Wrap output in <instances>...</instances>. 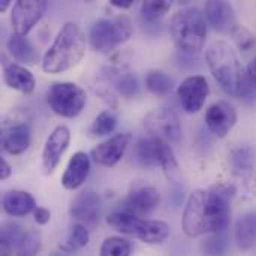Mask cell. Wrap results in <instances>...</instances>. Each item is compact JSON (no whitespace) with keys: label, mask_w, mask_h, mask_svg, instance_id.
<instances>
[{"label":"cell","mask_w":256,"mask_h":256,"mask_svg":"<svg viewBox=\"0 0 256 256\" xmlns=\"http://www.w3.org/2000/svg\"><path fill=\"white\" fill-rule=\"evenodd\" d=\"M206 62L220 88L228 96L238 98L243 68L232 46L222 40L213 42L207 48Z\"/></svg>","instance_id":"7a4b0ae2"},{"label":"cell","mask_w":256,"mask_h":256,"mask_svg":"<svg viewBox=\"0 0 256 256\" xmlns=\"http://www.w3.org/2000/svg\"><path fill=\"white\" fill-rule=\"evenodd\" d=\"M204 12L208 24L219 33L232 34V32L238 27L236 10L228 2H220V0L207 2Z\"/></svg>","instance_id":"2e32d148"},{"label":"cell","mask_w":256,"mask_h":256,"mask_svg":"<svg viewBox=\"0 0 256 256\" xmlns=\"http://www.w3.org/2000/svg\"><path fill=\"white\" fill-rule=\"evenodd\" d=\"M8 50L16 62L26 64H34L39 58V52L27 36L14 33L8 40Z\"/></svg>","instance_id":"cb8c5ba5"},{"label":"cell","mask_w":256,"mask_h":256,"mask_svg":"<svg viewBox=\"0 0 256 256\" xmlns=\"http://www.w3.org/2000/svg\"><path fill=\"white\" fill-rule=\"evenodd\" d=\"M32 142L30 128L24 123L14 124L3 130L2 134V146L3 150L12 156H18L24 153Z\"/></svg>","instance_id":"d6986e66"},{"label":"cell","mask_w":256,"mask_h":256,"mask_svg":"<svg viewBox=\"0 0 256 256\" xmlns=\"http://www.w3.org/2000/svg\"><path fill=\"white\" fill-rule=\"evenodd\" d=\"M237 123V110L226 100L213 104L206 112V124L218 138H225Z\"/></svg>","instance_id":"4fadbf2b"},{"label":"cell","mask_w":256,"mask_h":256,"mask_svg":"<svg viewBox=\"0 0 256 256\" xmlns=\"http://www.w3.org/2000/svg\"><path fill=\"white\" fill-rule=\"evenodd\" d=\"M117 117L111 111H102L92 124V134L94 136H105L116 130Z\"/></svg>","instance_id":"4dcf8cb0"},{"label":"cell","mask_w":256,"mask_h":256,"mask_svg":"<svg viewBox=\"0 0 256 256\" xmlns=\"http://www.w3.org/2000/svg\"><path fill=\"white\" fill-rule=\"evenodd\" d=\"M86 54V36L76 22H66L42 57L46 74H60L75 68Z\"/></svg>","instance_id":"6da1fadb"},{"label":"cell","mask_w":256,"mask_h":256,"mask_svg":"<svg viewBox=\"0 0 256 256\" xmlns=\"http://www.w3.org/2000/svg\"><path fill=\"white\" fill-rule=\"evenodd\" d=\"M236 243L240 250L248 252L256 244V212L243 214L236 224Z\"/></svg>","instance_id":"603a6c76"},{"label":"cell","mask_w":256,"mask_h":256,"mask_svg":"<svg viewBox=\"0 0 256 256\" xmlns=\"http://www.w3.org/2000/svg\"><path fill=\"white\" fill-rule=\"evenodd\" d=\"M88 172L90 158L84 152H76L66 166V171L62 177V186L68 190H75L82 186V183L88 177Z\"/></svg>","instance_id":"ac0fdd59"},{"label":"cell","mask_w":256,"mask_h":256,"mask_svg":"<svg viewBox=\"0 0 256 256\" xmlns=\"http://www.w3.org/2000/svg\"><path fill=\"white\" fill-rule=\"evenodd\" d=\"M135 159L146 168L160 166L165 172H176L178 165L171 146L162 140L147 136L135 144Z\"/></svg>","instance_id":"52a82bcc"},{"label":"cell","mask_w":256,"mask_h":256,"mask_svg":"<svg viewBox=\"0 0 256 256\" xmlns=\"http://www.w3.org/2000/svg\"><path fill=\"white\" fill-rule=\"evenodd\" d=\"M70 142V132L66 126H57L45 141L42 150L44 174H52Z\"/></svg>","instance_id":"7c38bea8"},{"label":"cell","mask_w":256,"mask_h":256,"mask_svg":"<svg viewBox=\"0 0 256 256\" xmlns=\"http://www.w3.org/2000/svg\"><path fill=\"white\" fill-rule=\"evenodd\" d=\"M170 33L180 51L186 54H196L206 44L207 18L198 8L182 9L171 18Z\"/></svg>","instance_id":"3957f363"},{"label":"cell","mask_w":256,"mask_h":256,"mask_svg":"<svg viewBox=\"0 0 256 256\" xmlns=\"http://www.w3.org/2000/svg\"><path fill=\"white\" fill-rule=\"evenodd\" d=\"M114 8H118V9H128L134 4L132 0H111L110 2Z\"/></svg>","instance_id":"74e56055"},{"label":"cell","mask_w":256,"mask_h":256,"mask_svg":"<svg viewBox=\"0 0 256 256\" xmlns=\"http://www.w3.org/2000/svg\"><path fill=\"white\" fill-rule=\"evenodd\" d=\"M114 87L118 92V94H122L123 98H128V99L134 98L140 90L136 76L134 74H129V72L120 74L114 82Z\"/></svg>","instance_id":"d6a6232c"},{"label":"cell","mask_w":256,"mask_h":256,"mask_svg":"<svg viewBox=\"0 0 256 256\" xmlns=\"http://www.w3.org/2000/svg\"><path fill=\"white\" fill-rule=\"evenodd\" d=\"M171 9V2L168 0H148L141 4V16L146 22H156Z\"/></svg>","instance_id":"83f0119b"},{"label":"cell","mask_w":256,"mask_h":256,"mask_svg":"<svg viewBox=\"0 0 256 256\" xmlns=\"http://www.w3.org/2000/svg\"><path fill=\"white\" fill-rule=\"evenodd\" d=\"M132 21L124 15L116 18H102L92 26L88 40L94 51L108 54L124 44L132 36Z\"/></svg>","instance_id":"5b68a950"},{"label":"cell","mask_w":256,"mask_h":256,"mask_svg":"<svg viewBox=\"0 0 256 256\" xmlns=\"http://www.w3.org/2000/svg\"><path fill=\"white\" fill-rule=\"evenodd\" d=\"M130 141H132L130 134H128V132L116 134L111 138H108L106 141L100 142L98 147H94L92 150V158L98 165L114 166L124 156V152L128 150Z\"/></svg>","instance_id":"5bb4252c"},{"label":"cell","mask_w":256,"mask_h":256,"mask_svg":"<svg viewBox=\"0 0 256 256\" xmlns=\"http://www.w3.org/2000/svg\"><path fill=\"white\" fill-rule=\"evenodd\" d=\"M40 250V234L38 231H28L22 236L16 244V256H34Z\"/></svg>","instance_id":"1f68e13d"},{"label":"cell","mask_w":256,"mask_h":256,"mask_svg":"<svg viewBox=\"0 0 256 256\" xmlns=\"http://www.w3.org/2000/svg\"><path fill=\"white\" fill-rule=\"evenodd\" d=\"M88 240H90L88 230L82 224H75V225H72L69 236H68L66 242L60 246V249L64 252H76V250L86 248L88 244Z\"/></svg>","instance_id":"4316f807"},{"label":"cell","mask_w":256,"mask_h":256,"mask_svg":"<svg viewBox=\"0 0 256 256\" xmlns=\"http://www.w3.org/2000/svg\"><path fill=\"white\" fill-rule=\"evenodd\" d=\"M230 165L238 177L248 180L246 183H254L256 166V153L250 146H242L236 148L230 156Z\"/></svg>","instance_id":"44dd1931"},{"label":"cell","mask_w":256,"mask_h":256,"mask_svg":"<svg viewBox=\"0 0 256 256\" xmlns=\"http://www.w3.org/2000/svg\"><path fill=\"white\" fill-rule=\"evenodd\" d=\"M183 231L189 237L213 234L212 218L207 204V190H195L188 198L183 212Z\"/></svg>","instance_id":"ba28073f"},{"label":"cell","mask_w":256,"mask_h":256,"mask_svg":"<svg viewBox=\"0 0 256 256\" xmlns=\"http://www.w3.org/2000/svg\"><path fill=\"white\" fill-rule=\"evenodd\" d=\"M8 6H9V0H2L0 2V10L2 12H4L8 9Z\"/></svg>","instance_id":"f35d334b"},{"label":"cell","mask_w":256,"mask_h":256,"mask_svg":"<svg viewBox=\"0 0 256 256\" xmlns=\"http://www.w3.org/2000/svg\"><path fill=\"white\" fill-rule=\"evenodd\" d=\"M87 94L75 82H54L48 90V104L51 110L62 117L74 118L86 106Z\"/></svg>","instance_id":"8992f818"},{"label":"cell","mask_w":256,"mask_h":256,"mask_svg":"<svg viewBox=\"0 0 256 256\" xmlns=\"http://www.w3.org/2000/svg\"><path fill=\"white\" fill-rule=\"evenodd\" d=\"M3 81L8 87L21 92V93H32L36 86V80L33 74L22 64L18 63H9L4 66L3 70Z\"/></svg>","instance_id":"ffe728a7"},{"label":"cell","mask_w":256,"mask_h":256,"mask_svg":"<svg viewBox=\"0 0 256 256\" xmlns=\"http://www.w3.org/2000/svg\"><path fill=\"white\" fill-rule=\"evenodd\" d=\"M231 36H232L234 42L237 44V46H238L242 51H249V50H252L256 45L255 34H254L250 30H248V28H244V27H242V26H238V27L232 32Z\"/></svg>","instance_id":"e575fe53"},{"label":"cell","mask_w":256,"mask_h":256,"mask_svg":"<svg viewBox=\"0 0 256 256\" xmlns=\"http://www.w3.org/2000/svg\"><path fill=\"white\" fill-rule=\"evenodd\" d=\"M48 3L44 0H20L14 4L10 21L16 34L27 36L30 30L42 20Z\"/></svg>","instance_id":"30bf717a"},{"label":"cell","mask_w":256,"mask_h":256,"mask_svg":"<svg viewBox=\"0 0 256 256\" xmlns=\"http://www.w3.org/2000/svg\"><path fill=\"white\" fill-rule=\"evenodd\" d=\"M201 250L206 256H226L230 252V240L225 232L212 234L201 244Z\"/></svg>","instance_id":"f1b7e54d"},{"label":"cell","mask_w":256,"mask_h":256,"mask_svg":"<svg viewBox=\"0 0 256 256\" xmlns=\"http://www.w3.org/2000/svg\"><path fill=\"white\" fill-rule=\"evenodd\" d=\"M144 128L148 136L176 144L182 136V123L176 111L171 108H158L150 111L144 118Z\"/></svg>","instance_id":"9c48e42d"},{"label":"cell","mask_w":256,"mask_h":256,"mask_svg":"<svg viewBox=\"0 0 256 256\" xmlns=\"http://www.w3.org/2000/svg\"><path fill=\"white\" fill-rule=\"evenodd\" d=\"M26 232H22L21 226L16 225V224H4L3 228H2V244L6 246V248H10L14 244H18L20 240L22 238Z\"/></svg>","instance_id":"836d02e7"},{"label":"cell","mask_w":256,"mask_h":256,"mask_svg":"<svg viewBox=\"0 0 256 256\" xmlns=\"http://www.w3.org/2000/svg\"><path fill=\"white\" fill-rule=\"evenodd\" d=\"M238 98L244 99L246 102H252V104L256 100V54L255 57L249 62L246 69H243Z\"/></svg>","instance_id":"d4e9b609"},{"label":"cell","mask_w":256,"mask_h":256,"mask_svg":"<svg viewBox=\"0 0 256 256\" xmlns=\"http://www.w3.org/2000/svg\"><path fill=\"white\" fill-rule=\"evenodd\" d=\"M33 219L38 225H46L51 219V212L45 207H36L33 212Z\"/></svg>","instance_id":"d590c367"},{"label":"cell","mask_w":256,"mask_h":256,"mask_svg":"<svg viewBox=\"0 0 256 256\" xmlns=\"http://www.w3.org/2000/svg\"><path fill=\"white\" fill-rule=\"evenodd\" d=\"M10 174H12L10 165H9L4 159H0V178H2V180H6V178L10 177Z\"/></svg>","instance_id":"8d00e7d4"},{"label":"cell","mask_w":256,"mask_h":256,"mask_svg":"<svg viewBox=\"0 0 256 256\" xmlns=\"http://www.w3.org/2000/svg\"><path fill=\"white\" fill-rule=\"evenodd\" d=\"M210 93L208 82L202 75H192L188 76L177 88L178 100L183 110L189 114H195L202 110L207 98Z\"/></svg>","instance_id":"8fae6325"},{"label":"cell","mask_w":256,"mask_h":256,"mask_svg":"<svg viewBox=\"0 0 256 256\" xmlns=\"http://www.w3.org/2000/svg\"><path fill=\"white\" fill-rule=\"evenodd\" d=\"M146 87L156 96H166L172 90V80L162 70H152L146 76Z\"/></svg>","instance_id":"484cf974"},{"label":"cell","mask_w":256,"mask_h":256,"mask_svg":"<svg viewBox=\"0 0 256 256\" xmlns=\"http://www.w3.org/2000/svg\"><path fill=\"white\" fill-rule=\"evenodd\" d=\"M69 213L75 220L94 225L99 220V214H100L99 195L93 190H82L74 198Z\"/></svg>","instance_id":"e0dca14e"},{"label":"cell","mask_w":256,"mask_h":256,"mask_svg":"<svg viewBox=\"0 0 256 256\" xmlns=\"http://www.w3.org/2000/svg\"><path fill=\"white\" fill-rule=\"evenodd\" d=\"M108 225L126 236L136 237L138 240L147 244H159L164 243L171 232L170 225L162 220H148L142 219L124 212H114L106 218Z\"/></svg>","instance_id":"277c9868"},{"label":"cell","mask_w":256,"mask_h":256,"mask_svg":"<svg viewBox=\"0 0 256 256\" xmlns=\"http://www.w3.org/2000/svg\"><path fill=\"white\" fill-rule=\"evenodd\" d=\"M3 210L12 218H24L36 210V201L28 192L9 190L3 196Z\"/></svg>","instance_id":"7402d4cb"},{"label":"cell","mask_w":256,"mask_h":256,"mask_svg":"<svg viewBox=\"0 0 256 256\" xmlns=\"http://www.w3.org/2000/svg\"><path fill=\"white\" fill-rule=\"evenodd\" d=\"M159 204H160V195L158 189L152 186H142V188L134 189L126 196V200L122 204L120 212L141 218V216L152 214L154 210H158Z\"/></svg>","instance_id":"9a60e30c"},{"label":"cell","mask_w":256,"mask_h":256,"mask_svg":"<svg viewBox=\"0 0 256 256\" xmlns=\"http://www.w3.org/2000/svg\"><path fill=\"white\" fill-rule=\"evenodd\" d=\"M132 246L122 237H108L100 246L99 256H130Z\"/></svg>","instance_id":"f546056e"}]
</instances>
